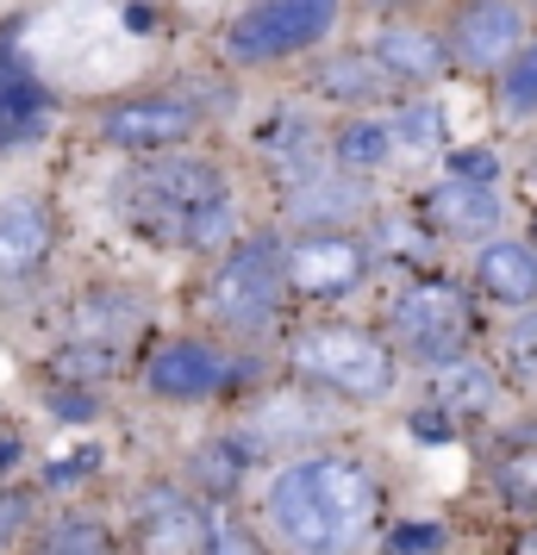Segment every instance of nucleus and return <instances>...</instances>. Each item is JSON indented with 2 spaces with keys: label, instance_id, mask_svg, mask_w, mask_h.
Returning a JSON list of instances; mask_svg holds the SVG:
<instances>
[{
  "label": "nucleus",
  "instance_id": "dca6fc26",
  "mask_svg": "<svg viewBox=\"0 0 537 555\" xmlns=\"http://www.w3.org/2000/svg\"><path fill=\"white\" fill-rule=\"evenodd\" d=\"M44 113H51V94L31 81V69L20 56L0 51V144L38 138V131H44Z\"/></svg>",
  "mask_w": 537,
  "mask_h": 555
},
{
  "label": "nucleus",
  "instance_id": "7ed1b4c3",
  "mask_svg": "<svg viewBox=\"0 0 537 555\" xmlns=\"http://www.w3.org/2000/svg\"><path fill=\"white\" fill-rule=\"evenodd\" d=\"M282 244L276 237H251L213 269V319L231 331H263L282 306Z\"/></svg>",
  "mask_w": 537,
  "mask_h": 555
},
{
  "label": "nucleus",
  "instance_id": "f3484780",
  "mask_svg": "<svg viewBox=\"0 0 537 555\" xmlns=\"http://www.w3.org/2000/svg\"><path fill=\"white\" fill-rule=\"evenodd\" d=\"M369 56L387 69V81H437L444 63H450L444 38H432V31H419V26H387Z\"/></svg>",
  "mask_w": 537,
  "mask_h": 555
},
{
  "label": "nucleus",
  "instance_id": "b1692460",
  "mask_svg": "<svg viewBox=\"0 0 537 555\" xmlns=\"http://www.w3.org/2000/svg\"><path fill=\"white\" fill-rule=\"evenodd\" d=\"M387 138H394V151H432L437 138H444V106H432V101L400 106L387 119Z\"/></svg>",
  "mask_w": 537,
  "mask_h": 555
},
{
  "label": "nucleus",
  "instance_id": "20e7f679",
  "mask_svg": "<svg viewBox=\"0 0 537 555\" xmlns=\"http://www.w3.org/2000/svg\"><path fill=\"white\" fill-rule=\"evenodd\" d=\"M287 362L307 380H325V387L357 393V400L382 393L387 375H394V362H387L382 344H375L369 331H350V325H319V331H307V337H294Z\"/></svg>",
  "mask_w": 537,
  "mask_h": 555
},
{
  "label": "nucleus",
  "instance_id": "f257e3e1",
  "mask_svg": "<svg viewBox=\"0 0 537 555\" xmlns=\"http://www.w3.org/2000/svg\"><path fill=\"white\" fill-rule=\"evenodd\" d=\"M213 201H226V181H219V169L206 156H156V163H144L126 181L131 225L169 231V237H181V225Z\"/></svg>",
  "mask_w": 537,
  "mask_h": 555
},
{
  "label": "nucleus",
  "instance_id": "2f4dec72",
  "mask_svg": "<svg viewBox=\"0 0 537 555\" xmlns=\"http://www.w3.org/2000/svg\"><path fill=\"white\" fill-rule=\"evenodd\" d=\"M450 176L475 181V188H494V181H500V156L494 151H457L450 156Z\"/></svg>",
  "mask_w": 537,
  "mask_h": 555
},
{
  "label": "nucleus",
  "instance_id": "7c9ffc66",
  "mask_svg": "<svg viewBox=\"0 0 537 555\" xmlns=\"http://www.w3.org/2000/svg\"><path fill=\"white\" fill-rule=\"evenodd\" d=\"M206 555H263L256 550V537L238 518H213V530H206Z\"/></svg>",
  "mask_w": 537,
  "mask_h": 555
},
{
  "label": "nucleus",
  "instance_id": "6ab92c4d",
  "mask_svg": "<svg viewBox=\"0 0 537 555\" xmlns=\"http://www.w3.org/2000/svg\"><path fill=\"white\" fill-rule=\"evenodd\" d=\"M319 430H332V412L301 400V393H276L256 412V443H287V437L301 443V437H319Z\"/></svg>",
  "mask_w": 537,
  "mask_h": 555
},
{
  "label": "nucleus",
  "instance_id": "cd10ccee",
  "mask_svg": "<svg viewBox=\"0 0 537 555\" xmlns=\"http://www.w3.org/2000/svg\"><path fill=\"white\" fill-rule=\"evenodd\" d=\"M119 369V350H106V344H69V350L56 356V375L88 387V380H106Z\"/></svg>",
  "mask_w": 537,
  "mask_h": 555
},
{
  "label": "nucleus",
  "instance_id": "c85d7f7f",
  "mask_svg": "<svg viewBox=\"0 0 537 555\" xmlns=\"http://www.w3.org/2000/svg\"><path fill=\"white\" fill-rule=\"evenodd\" d=\"M494 480H500V493H507L519 512H537V450L500 462V468H494Z\"/></svg>",
  "mask_w": 537,
  "mask_h": 555
},
{
  "label": "nucleus",
  "instance_id": "58836bf2",
  "mask_svg": "<svg viewBox=\"0 0 537 555\" xmlns=\"http://www.w3.org/2000/svg\"><path fill=\"white\" fill-rule=\"evenodd\" d=\"M13 462H20V443H13V437H7V443H0V475H7V468H13Z\"/></svg>",
  "mask_w": 537,
  "mask_h": 555
},
{
  "label": "nucleus",
  "instance_id": "f704fd0d",
  "mask_svg": "<svg viewBox=\"0 0 537 555\" xmlns=\"http://www.w3.org/2000/svg\"><path fill=\"white\" fill-rule=\"evenodd\" d=\"M94 462H101V450H81V455H69V462H51V487H76L81 475H94Z\"/></svg>",
  "mask_w": 537,
  "mask_h": 555
},
{
  "label": "nucleus",
  "instance_id": "4c0bfd02",
  "mask_svg": "<svg viewBox=\"0 0 537 555\" xmlns=\"http://www.w3.org/2000/svg\"><path fill=\"white\" fill-rule=\"evenodd\" d=\"M151 26H156L151 7H126V31H151Z\"/></svg>",
  "mask_w": 537,
  "mask_h": 555
},
{
  "label": "nucleus",
  "instance_id": "72a5a7b5",
  "mask_svg": "<svg viewBox=\"0 0 537 555\" xmlns=\"http://www.w3.org/2000/svg\"><path fill=\"white\" fill-rule=\"evenodd\" d=\"M51 412L56 418H69V425H88V418H94V393H81V387H56Z\"/></svg>",
  "mask_w": 537,
  "mask_h": 555
},
{
  "label": "nucleus",
  "instance_id": "2eb2a0df",
  "mask_svg": "<svg viewBox=\"0 0 537 555\" xmlns=\"http://www.w3.org/2000/svg\"><path fill=\"white\" fill-rule=\"evenodd\" d=\"M51 212L38 201H13L0 212V281H26L51 256Z\"/></svg>",
  "mask_w": 537,
  "mask_h": 555
},
{
  "label": "nucleus",
  "instance_id": "4468645a",
  "mask_svg": "<svg viewBox=\"0 0 537 555\" xmlns=\"http://www.w3.org/2000/svg\"><path fill=\"white\" fill-rule=\"evenodd\" d=\"M475 281H482L487 300L532 306L537 300V250L519 244V237H494V244H482V256H475Z\"/></svg>",
  "mask_w": 537,
  "mask_h": 555
},
{
  "label": "nucleus",
  "instance_id": "39448f33",
  "mask_svg": "<svg viewBox=\"0 0 537 555\" xmlns=\"http://www.w3.org/2000/svg\"><path fill=\"white\" fill-rule=\"evenodd\" d=\"M394 337L425 362H457V350L469 344V300L450 281H419L394 300Z\"/></svg>",
  "mask_w": 537,
  "mask_h": 555
},
{
  "label": "nucleus",
  "instance_id": "6e6552de",
  "mask_svg": "<svg viewBox=\"0 0 537 555\" xmlns=\"http://www.w3.org/2000/svg\"><path fill=\"white\" fill-rule=\"evenodd\" d=\"M282 275H287V287L332 300V294H350L369 275V256L350 237H301L294 250H282Z\"/></svg>",
  "mask_w": 537,
  "mask_h": 555
},
{
  "label": "nucleus",
  "instance_id": "412c9836",
  "mask_svg": "<svg viewBox=\"0 0 537 555\" xmlns=\"http://www.w3.org/2000/svg\"><path fill=\"white\" fill-rule=\"evenodd\" d=\"M319 88H325L332 101H344V106H369V101L387 94V69L375 63V56H337V63H325Z\"/></svg>",
  "mask_w": 537,
  "mask_h": 555
},
{
  "label": "nucleus",
  "instance_id": "5701e85b",
  "mask_svg": "<svg viewBox=\"0 0 537 555\" xmlns=\"http://www.w3.org/2000/svg\"><path fill=\"white\" fill-rule=\"evenodd\" d=\"M244 462H251V443H238V437H213L194 450V480H201L206 493H238V480H244Z\"/></svg>",
  "mask_w": 537,
  "mask_h": 555
},
{
  "label": "nucleus",
  "instance_id": "f03ea898",
  "mask_svg": "<svg viewBox=\"0 0 537 555\" xmlns=\"http://www.w3.org/2000/svg\"><path fill=\"white\" fill-rule=\"evenodd\" d=\"M344 0H256L226 26V56L231 63H276V56L312 51L337 26Z\"/></svg>",
  "mask_w": 537,
  "mask_h": 555
},
{
  "label": "nucleus",
  "instance_id": "aec40b11",
  "mask_svg": "<svg viewBox=\"0 0 537 555\" xmlns=\"http://www.w3.org/2000/svg\"><path fill=\"white\" fill-rule=\"evenodd\" d=\"M131 325H138V300L106 287V294H88V300H81L76 344H106V350H113V344H119V337H126Z\"/></svg>",
  "mask_w": 537,
  "mask_h": 555
},
{
  "label": "nucleus",
  "instance_id": "0eeeda50",
  "mask_svg": "<svg viewBox=\"0 0 537 555\" xmlns=\"http://www.w3.org/2000/svg\"><path fill=\"white\" fill-rule=\"evenodd\" d=\"M519 44H525V13L512 0H469L457 13V26H450V56H457L462 69L500 76L519 56Z\"/></svg>",
  "mask_w": 537,
  "mask_h": 555
},
{
  "label": "nucleus",
  "instance_id": "9d476101",
  "mask_svg": "<svg viewBox=\"0 0 537 555\" xmlns=\"http://www.w3.org/2000/svg\"><path fill=\"white\" fill-rule=\"evenodd\" d=\"M194 126H201V113L188 101H163V94L156 101H119L101 119V131L126 151H176L181 138H194Z\"/></svg>",
  "mask_w": 537,
  "mask_h": 555
},
{
  "label": "nucleus",
  "instance_id": "a211bd4d",
  "mask_svg": "<svg viewBox=\"0 0 537 555\" xmlns=\"http://www.w3.org/2000/svg\"><path fill=\"white\" fill-rule=\"evenodd\" d=\"M494 369L487 362H469V356H457V362H437L432 369V400L444 418H482V412H494Z\"/></svg>",
  "mask_w": 537,
  "mask_h": 555
},
{
  "label": "nucleus",
  "instance_id": "423d86ee",
  "mask_svg": "<svg viewBox=\"0 0 537 555\" xmlns=\"http://www.w3.org/2000/svg\"><path fill=\"white\" fill-rule=\"evenodd\" d=\"M269 525L282 530L301 555H344V537L332 525V505L319 493L312 462H287L282 475L269 480Z\"/></svg>",
  "mask_w": 537,
  "mask_h": 555
},
{
  "label": "nucleus",
  "instance_id": "f8f14e48",
  "mask_svg": "<svg viewBox=\"0 0 537 555\" xmlns=\"http://www.w3.org/2000/svg\"><path fill=\"white\" fill-rule=\"evenodd\" d=\"M369 201H375L369 176L319 169V176L294 181V194H287V219H294V225H337V219H362Z\"/></svg>",
  "mask_w": 537,
  "mask_h": 555
},
{
  "label": "nucleus",
  "instance_id": "ddd939ff",
  "mask_svg": "<svg viewBox=\"0 0 537 555\" xmlns=\"http://www.w3.org/2000/svg\"><path fill=\"white\" fill-rule=\"evenodd\" d=\"M425 219L437 231H450V237H487V231L500 225V194L494 188H475V181L444 176L425 194Z\"/></svg>",
  "mask_w": 537,
  "mask_h": 555
},
{
  "label": "nucleus",
  "instance_id": "4be33fe9",
  "mask_svg": "<svg viewBox=\"0 0 537 555\" xmlns=\"http://www.w3.org/2000/svg\"><path fill=\"white\" fill-rule=\"evenodd\" d=\"M337 169L344 176H369V169H382L387 156H394V138H387V119H350V126L337 131Z\"/></svg>",
  "mask_w": 537,
  "mask_h": 555
},
{
  "label": "nucleus",
  "instance_id": "a878e982",
  "mask_svg": "<svg viewBox=\"0 0 537 555\" xmlns=\"http://www.w3.org/2000/svg\"><path fill=\"white\" fill-rule=\"evenodd\" d=\"M38 555H113V537H106L94 518H56V525L44 530Z\"/></svg>",
  "mask_w": 537,
  "mask_h": 555
},
{
  "label": "nucleus",
  "instance_id": "1a4fd4ad",
  "mask_svg": "<svg viewBox=\"0 0 537 555\" xmlns=\"http://www.w3.org/2000/svg\"><path fill=\"white\" fill-rule=\"evenodd\" d=\"M231 380V362L213 344H194V337H176L144 362V387L163 393V400H206Z\"/></svg>",
  "mask_w": 537,
  "mask_h": 555
},
{
  "label": "nucleus",
  "instance_id": "9b49d317",
  "mask_svg": "<svg viewBox=\"0 0 537 555\" xmlns=\"http://www.w3.org/2000/svg\"><path fill=\"white\" fill-rule=\"evenodd\" d=\"M138 525H144L156 555H206L213 518H206L188 493H176V487H151V493L138 500Z\"/></svg>",
  "mask_w": 537,
  "mask_h": 555
},
{
  "label": "nucleus",
  "instance_id": "393cba45",
  "mask_svg": "<svg viewBox=\"0 0 537 555\" xmlns=\"http://www.w3.org/2000/svg\"><path fill=\"white\" fill-rule=\"evenodd\" d=\"M500 106L512 119H532L537 113V44H519V56L500 69Z\"/></svg>",
  "mask_w": 537,
  "mask_h": 555
},
{
  "label": "nucleus",
  "instance_id": "c9c22d12",
  "mask_svg": "<svg viewBox=\"0 0 537 555\" xmlns=\"http://www.w3.org/2000/svg\"><path fill=\"white\" fill-rule=\"evenodd\" d=\"M20 525H26V500H20V493H0V543H7Z\"/></svg>",
  "mask_w": 537,
  "mask_h": 555
},
{
  "label": "nucleus",
  "instance_id": "e433bc0d",
  "mask_svg": "<svg viewBox=\"0 0 537 555\" xmlns=\"http://www.w3.org/2000/svg\"><path fill=\"white\" fill-rule=\"evenodd\" d=\"M412 430H419V437H450V418H444V412H419Z\"/></svg>",
  "mask_w": 537,
  "mask_h": 555
},
{
  "label": "nucleus",
  "instance_id": "bb28decb",
  "mask_svg": "<svg viewBox=\"0 0 537 555\" xmlns=\"http://www.w3.org/2000/svg\"><path fill=\"white\" fill-rule=\"evenodd\" d=\"M231 237H238V206H231V194L213 201V206H201V212L181 225V244H194V250H219V244H231Z\"/></svg>",
  "mask_w": 537,
  "mask_h": 555
},
{
  "label": "nucleus",
  "instance_id": "c756f323",
  "mask_svg": "<svg viewBox=\"0 0 537 555\" xmlns=\"http://www.w3.org/2000/svg\"><path fill=\"white\" fill-rule=\"evenodd\" d=\"M507 362H512L525 380H537V312L512 319V331H507Z\"/></svg>",
  "mask_w": 537,
  "mask_h": 555
},
{
  "label": "nucleus",
  "instance_id": "473e14b6",
  "mask_svg": "<svg viewBox=\"0 0 537 555\" xmlns=\"http://www.w3.org/2000/svg\"><path fill=\"white\" fill-rule=\"evenodd\" d=\"M437 543H444L437 525H400L387 537V555H425V550H437Z\"/></svg>",
  "mask_w": 537,
  "mask_h": 555
},
{
  "label": "nucleus",
  "instance_id": "ea45409f",
  "mask_svg": "<svg viewBox=\"0 0 537 555\" xmlns=\"http://www.w3.org/2000/svg\"><path fill=\"white\" fill-rule=\"evenodd\" d=\"M525 555H537V543H532V550H525Z\"/></svg>",
  "mask_w": 537,
  "mask_h": 555
}]
</instances>
